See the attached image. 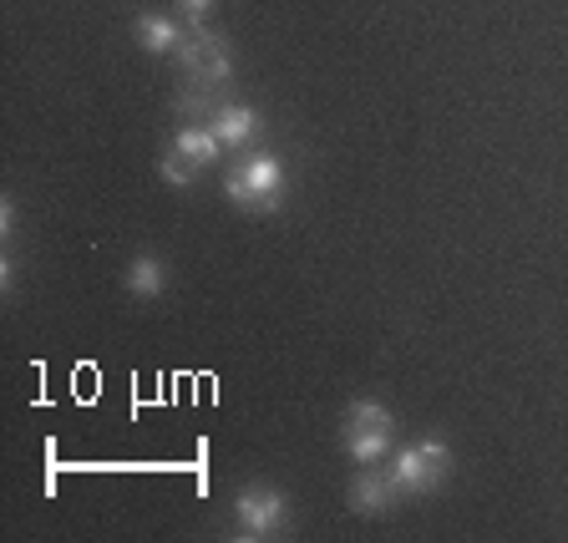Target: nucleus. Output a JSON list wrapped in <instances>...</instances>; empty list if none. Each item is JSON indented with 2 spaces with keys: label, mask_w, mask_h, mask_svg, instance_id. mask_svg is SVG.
<instances>
[{
  "label": "nucleus",
  "mask_w": 568,
  "mask_h": 543,
  "mask_svg": "<svg viewBox=\"0 0 568 543\" xmlns=\"http://www.w3.org/2000/svg\"><path fill=\"white\" fill-rule=\"evenodd\" d=\"M280 183H284V168H280V158L274 153H248L224 173L229 199L244 203V209H274Z\"/></svg>",
  "instance_id": "f257e3e1"
},
{
  "label": "nucleus",
  "mask_w": 568,
  "mask_h": 543,
  "mask_svg": "<svg viewBox=\"0 0 568 543\" xmlns=\"http://www.w3.org/2000/svg\"><path fill=\"white\" fill-rule=\"evenodd\" d=\"M447 467H452L447 442L426 438V442L402 448L396 457H390V483H396V493H432V487L447 477Z\"/></svg>",
  "instance_id": "f03ea898"
},
{
  "label": "nucleus",
  "mask_w": 568,
  "mask_h": 543,
  "mask_svg": "<svg viewBox=\"0 0 568 543\" xmlns=\"http://www.w3.org/2000/svg\"><path fill=\"white\" fill-rule=\"evenodd\" d=\"M390 432H396V422H390V412L381 402H351V412H345V448H351V457L361 467H376L386 457Z\"/></svg>",
  "instance_id": "7ed1b4c3"
},
{
  "label": "nucleus",
  "mask_w": 568,
  "mask_h": 543,
  "mask_svg": "<svg viewBox=\"0 0 568 543\" xmlns=\"http://www.w3.org/2000/svg\"><path fill=\"white\" fill-rule=\"evenodd\" d=\"M239 539H274L284 529V497L274 487H244L234 497Z\"/></svg>",
  "instance_id": "20e7f679"
},
{
  "label": "nucleus",
  "mask_w": 568,
  "mask_h": 543,
  "mask_svg": "<svg viewBox=\"0 0 568 543\" xmlns=\"http://www.w3.org/2000/svg\"><path fill=\"white\" fill-rule=\"evenodd\" d=\"M178 57H183V67H189L193 82H209V87H224L229 82V47L219 41V36L203 31V26H193V31L183 36Z\"/></svg>",
  "instance_id": "39448f33"
},
{
  "label": "nucleus",
  "mask_w": 568,
  "mask_h": 543,
  "mask_svg": "<svg viewBox=\"0 0 568 543\" xmlns=\"http://www.w3.org/2000/svg\"><path fill=\"white\" fill-rule=\"evenodd\" d=\"M183 26L173 21V16H138V41H142V51H153V57H168V51H178L183 47Z\"/></svg>",
  "instance_id": "423d86ee"
},
{
  "label": "nucleus",
  "mask_w": 568,
  "mask_h": 543,
  "mask_svg": "<svg viewBox=\"0 0 568 543\" xmlns=\"http://www.w3.org/2000/svg\"><path fill=\"white\" fill-rule=\"evenodd\" d=\"M209 128L219 132L224 148H244V142L260 132V112H254V107H219Z\"/></svg>",
  "instance_id": "0eeeda50"
},
{
  "label": "nucleus",
  "mask_w": 568,
  "mask_h": 543,
  "mask_svg": "<svg viewBox=\"0 0 568 543\" xmlns=\"http://www.w3.org/2000/svg\"><path fill=\"white\" fill-rule=\"evenodd\" d=\"M390 503H396V483H390V473H361L351 487V509L355 513H386Z\"/></svg>",
  "instance_id": "6e6552de"
},
{
  "label": "nucleus",
  "mask_w": 568,
  "mask_h": 543,
  "mask_svg": "<svg viewBox=\"0 0 568 543\" xmlns=\"http://www.w3.org/2000/svg\"><path fill=\"white\" fill-rule=\"evenodd\" d=\"M173 148L189 158L193 168H203V163H219V148H224V142H219V132L213 128H183Z\"/></svg>",
  "instance_id": "1a4fd4ad"
},
{
  "label": "nucleus",
  "mask_w": 568,
  "mask_h": 543,
  "mask_svg": "<svg viewBox=\"0 0 568 543\" xmlns=\"http://www.w3.org/2000/svg\"><path fill=\"white\" fill-rule=\"evenodd\" d=\"M163 284H168L163 260H153V254H142V260H132V270H128V295L153 300V295H163Z\"/></svg>",
  "instance_id": "9d476101"
},
{
  "label": "nucleus",
  "mask_w": 568,
  "mask_h": 543,
  "mask_svg": "<svg viewBox=\"0 0 568 543\" xmlns=\"http://www.w3.org/2000/svg\"><path fill=\"white\" fill-rule=\"evenodd\" d=\"M158 168H163V178H168V183H173V189H189V183H193V173H199V168H193L189 158L178 153V148H173V153H163V163H158Z\"/></svg>",
  "instance_id": "9b49d317"
},
{
  "label": "nucleus",
  "mask_w": 568,
  "mask_h": 543,
  "mask_svg": "<svg viewBox=\"0 0 568 543\" xmlns=\"http://www.w3.org/2000/svg\"><path fill=\"white\" fill-rule=\"evenodd\" d=\"M178 11H183V21H189V31H193V26H203V16L213 11V0H178Z\"/></svg>",
  "instance_id": "f8f14e48"
},
{
  "label": "nucleus",
  "mask_w": 568,
  "mask_h": 543,
  "mask_svg": "<svg viewBox=\"0 0 568 543\" xmlns=\"http://www.w3.org/2000/svg\"><path fill=\"white\" fill-rule=\"evenodd\" d=\"M11 224H16V209H11V199H6V203H0V229L11 234Z\"/></svg>",
  "instance_id": "ddd939ff"
}]
</instances>
